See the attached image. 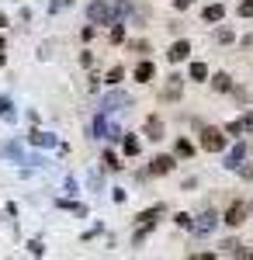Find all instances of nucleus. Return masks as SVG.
<instances>
[{
  "instance_id": "f03ea898",
  "label": "nucleus",
  "mask_w": 253,
  "mask_h": 260,
  "mask_svg": "<svg viewBox=\"0 0 253 260\" xmlns=\"http://www.w3.org/2000/svg\"><path fill=\"white\" fill-rule=\"evenodd\" d=\"M87 21L90 24H111V0H90L87 4Z\"/></svg>"
},
{
  "instance_id": "473e14b6",
  "label": "nucleus",
  "mask_w": 253,
  "mask_h": 260,
  "mask_svg": "<svg viewBox=\"0 0 253 260\" xmlns=\"http://www.w3.org/2000/svg\"><path fill=\"white\" fill-rule=\"evenodd\" d=\"M4 49H7V39H4V35H0V52H4Z\"/></svg>"
},
{
  "instance_id": "aec40b11",
  "label": "nucleus",
  "mask_w": 253,
  "mask_h": 260,
  "mask_svg": "<svg viewBox=\"0 0 253 260\" xmlns=\"http://www.w3.org/2000/svg\"><path fill=\"white\" fill-rule=\"evenodd\" d=\"M101 163H104V170H121V167H125V163L118 160V156H115V153H111V149H108V153L101 156Z\"/></svg>"
},
{
  "instance_id": "f257e3e1",
  "label": "nucleus",
  "mask_w": 253,
  "mask_h": 260,
  "mask_svg": "<svg viewBox=\"0 0 253 260\" xmlns=\"http://www.w3.org/2000/svg\"><path fill=\"white\" fill-rule=\"evenodd\" d=\"M198 142H201V149H205V153H222V149H226V142H229V136H226L222 128H215V125H201Z\"/></svg>"
},
{
  "instance_id": "393cba45",
  "label": "nucleus",
  "mask_w": 253,
  "mask_h": 260,
  "mask_svg": "<svg viewBox=\"0 0 253 260\" xmlns=\"http://www.w3.org/2000/svg\"><path fill=\"white\" fill-rule=\"evenodd\" d=\"M129 49L139 52V56H146V52H149V42H146V39H132V42H129Z\"/></svg>"
},
{
  "instance_id": "cd10ccee",
  "label": "nucleus",
  "mask_w": 253,
  "mask_h": 260,
  "mask_svg": "<svg viewBox=\"0 0 253 260\" xmlns=\"http://www.w3.org/2000/svg\"><path fill=\"white\" fill-rule=\"evenodd\" d=\"M215 39H218V42H226V45H229V42H233L236 35L229 31V28H218V31H215Z\"/></svg>"
},
{
  "instance_id": "b1692460",
  "label": "nucleus",
  "mask_w": 253,
  "mask_h": 260,
  "mask_svg": "<svg viewBox=\"0 0 253 260\" xmlns=\"http://www.w3.org/2000/svg\"><path fill=\"white\" fill-rule=\"evenodd\" d=\"M222 132H226V136H229V139H236V136H243V118L229 121V125H226V128H222Z\"/></svg>"
},
{
  "instance_id": "6ab92c4d",
  "label": "nucleus",
  "mask_w": 253,
  "mask_h": 260,
  "mask_svg": "<svg viewBox=\"0 0 253 260\" xmlns=\"http://www.w3.org/2000/svg\"><path fill=\"white\" fill-rule=\"evenodd\" d=\"M177 156H184V160H191L195 156V146H191V139H177Z\"/></svg>"
},
{
  "instance_id": "2f4dec72",
  "label": "nucleus",
  "mask_w": 253,
  "mask_h": 260,
  "mask_svg": "<svg viewBox=\"0 0 253 260\" xmlns=\"http://www.w3.org/2000/svg\"><path fill=\"white\" fill-rule=\"evenodd\" d=\"M191 4H195V0H174V7H177V11H187Z\"/></svg>"
},
{
  "instance_id": "20e7f679",
  "label": "nucleus",
  "mask_w": 253,
  "mask_h": 260,
  "mask_svg": "<svg viewBox=\"0 0 253 260\" xmlns=\"http://www.w3.org/2000/svg\"><path fill=\"white\" fill-rule=\"evenodd\" d=\"M142 136H146L149 142H163L167 139V125H163V118H160V115H149L146 125H142Z\"/></svg>"
},
{
  "instance_id": "9d476101",
  "label": "nucleus",
  "mask_w": 253,
  "mask_h": 260,
  "mask_svg": "<svg viewBox=\"0 0 253 260\" xmlns=\"http://www.w3.org/2000/svg\"><path fill=\"white\" fill-rule=\"evenodd\" d=\"M222 18H226V4H208L201 11V21H208V24H218Z\"/></svg>"
},
{
  "instance_id": "4be33fe9",
  "label": "nucleus",
  "mask_w": 253,
  "mask_h": 260,
  "mask_svg": "<svg viewBox=\"0 0 253 260\" xmlns=\"http://www.w3.org/2000/svg\"><path fill=\"white\" fill-rule=\"evenodd\" d=\"M104 80L111 83V87H118V83L125 80V70H121V66H111V70H108V77H104Z\"/></svg>"
},
{
  "instance_id": "6e6552de",
  "label": "nucleus",
  "mask_w": 253,
  "mask_h": 260,
  "mask_svg": "<svg viewBox=\"0 0 253 260\" xmlns=\"http://www.w3.org/2000/svg\"><path fill=\"white\" fill-rule=\"evenodd\" d=\"M246 153H250V146H246V142H236L233 149L226 153V167H229V170H239L243 160H246Z\"/></svg>"
},
{
  "instance_id": "f3484780",
  "label": "nucleus",
  "mask_w": 253,
  "mask_h": 260,
  "mask_svg": "<svg viewBox=\"0 0 253 260\" xmlns=\"http://www.w3.org/2000/svg\"><path fill=\"white\" fill-rule=\"evenodd\" d=\"M108 39H111V45H121V42H125V24H121V21H111Z\"/></svg>"
},
{
  "instance_id": "9b49d317",
  "label": "nucleus",
  "mask_w": 253,
  "mask_h": 260,
  "mask_svg": "<svg viewBox=\"0 0 253 260\" xmlns=\"http://www.w3.org/2000/svg\"><path fill=\"white\" fill-rule=\"evenodd\" d=\"M153 77H156V66L146 59V56H142V59H139V66H136V80H139V83H149Z\"/></svg>"
},
{
  "instance_id": "f704fd0d",
  "label": "nucleus",
  "mask_w": 253,
  "mask_h": 260,
  "mask_svg": "<svg viewBox=\"0 0 253 260\" xmlns=\"http://www.w3.org/2000/svg\"><path fill=\"white\" fill-rule=\"evenodd\" d=\"M4 62H7V56H4V52H0V66H4Z\"/></svg>"
},
{
  "instance_id": "39448f33",
  "label": "nucleus",
  "mask_w": 253,
  "mask_h": 260,
  "mask_svg": "<svg viewBox=\"0 0 253 260\" xmlns=\"http://www.w3.org/2000/svg\"><path fill=\"white\" fill-rule=\"evenodd\" d=\"M218 222H222V215L208 208V212H201V215H198V219L191 222V229H195L198 236H208V233H212V229H215V225H218Z\"/></svg>"
},
{
  "instance_id": "2eb2a0df",
  "label": "nucleus",
  "mask_w": 253,
  "mask_h": 260,
  "mask_svg": "<svg viewBox=\"0 0 253 260\" xmlns=\"http://www.w3.org/2000/svg\"><path fill=\"white\" fill-rule=\"evenodd\" d=\"M163 212H167L163 205H153V208H146V212H139L136 219H139V222H149V225H156V219H160Z\"/></svg>"
},
{
  "instance_id": "5701e85b",
  "label": "nucleus",
  "mask_w": 253,
  "mask_h": 260,
  "mask_svg": "<svg viewBox=\"0 0 253 260\" xmlns=\"http://www.w3.org/2000/svg\"><path fill=\"white\" fill-rule=\"evenodd\" d=\"M0 118H4V121H14V104H11L7 98H0Z\"/></svg>"
},
{
  "instance_id": "bb28decb",
  "label": "nucleus",
  "mask_w": 253,
  "mask_h": 260,
  "mask_svg": "<svg viewBox=\"0 0 253 260\" xmlns=\"http://www.w3.org/2000/svg\"><path fill=\"white\" fill-rule=\"evenodd\" d=\"M174 222L180 225V229H191V222H195V219H191L187 212H177V215H174Z\"/></svg>"
},
{
  "instance_id": "c756f323",
  "label": "nucleus",
  "mask_w": 253,
  "mask_h": 260,
  "mask_svg": "<svg viewBox=\"0 0 253 260\" xmlns=\"http://www.w3.org/2000/svg\"><path fill=\"white\" fill-rule=\"evenodd\" d=\"M239 250V240H226L222 243V253H236Z\"/></svg>"
},
{
  "instance_id": "c85d7f7f",
  "label": "nucleus",
  "mask_w": 253,
  "mask_h": 260,
  "mask_svg": "<svg viewBox=\"0 0 253 260\" xmlns=\"http://www.w3.org/2000/svg\"><path fill=\"white\" fill-rule=\"evenodd\" d=\"M243 132H246V136H253V111H246V115H243Z\"/></svg>"
},
{
  "instance_id": "423d86ee",
  "label": "nucleus",
  "mask_w": 253,
  "mask_h": 260,
  "mask_svg": "<svg viewBox=\"0 0 253 260\" xmlns=\"http://www.w3.org/2000/svg\"><path fill=\"white\" fill-rule=\"evenodd\" d=\"M174 167H177L174 153H160V156H153V163H149V174H153V177H163V174H170Z\"/></svg>"
},
{
  "instance_id": "1a4fd4ad",
  "label": "nucleus",
  "mask_w": 253,
  "mask_h": 260,
  "mask_svg": "<svg viewBox=\"0 0 253 260\" xmlns=\"http://www.w3.org/2000/svg\"><path fill=\"white\" fill-rule=\"evenodd\" d=\"M187 56H191V42H187V39H177L174 45H170V52H167V59H170V62H184Z\"/></svg>"
},
{
  "instance_id": "4468645a",
  "label": "nucleus",
  "mask_w": 253,
  "mask_h": 260,
  "mask_svg": "<svg viewBox=\"0 0 253 260\" xmlns=\"http://www.w3.org/2000/svg\"><path fill=\"white\" fill-rule=\"evenodd\" d=\"M121 149H125V156H139V149H142V142H139V136H132V132H125V139H121Z\"/></svg>"
},
{
  "instance_id": "7c9ffc66",
  "label": "nucleus",
  "mask_w": 253,
  "mask_h": 260,
  "mask_svg": "<svg viewBox=\"0 0 253 260\" xmlns=\"http://www.w3.org/2000/svg\"><path fill=\"white\" fill-rule=\"evenodd\" d=\"M239 177H243V180H253V167H239Z\"/></svg>"
},
{
  "instance_id": "412c9836",
  "label": "nucleus",
  "mask_w": 253,
  "mask_h": 260,
  "mask_svg": "<svg viewBox=\"0 0 253 260\" xmlns=\"http://www.w3.org/2000/svg\"><path fill=\"white\" fill-rule=\"evenodd\" d=\"M118 104H129V98H125V94H111L101 108H104V111H118Z\"/></svg>"
},
{
  "instance_id": "a878e982",
  "label": "nucleus",
  "mask_w": 253,
  "mask_h": 260,
  "mask_svg": "<svg viewBox=\"0 0 253 260\" xmlns=\"http://www.w3.org/2000/svg\"><path fill=\"white\" fill-rule=\"evenodd\" d=\"M236 14H239V18H253V0H239Z\"/></svg>"
},
{
  "instance_id": "dca6fc26",
  "label": "nucleus",
  "mask_w": 253,
  "mask_h": 260,
  "mask_svg": "<svg viewBox=\"0 0 253 260\" xmlns=\"http://www.w3.org/2000/svg\"><path fill=\"white\" fill-rule=\"evenodd\" d=\"M187 77H191V80H198V83L208 80V66H205L201 59H195V62H191V70H187Z\"/></svg>"
},
{
  "instance_id": "7ed1b4c3",
  "label": "nucleus",
  "mask_w": 253,
  "mask_h": 260,
  "mask_svg": "<svg viewBox=\"0 0 253 260\" xmlns=\"http://www.w3.org/2000/svg\"><path fill=\"white\" fill-rule=\"evenodd\" d=\"M246 215H250V205H246V201H233V205L226 208V215H222V222L236 229V225H243V222H246Z\"/></svg>"
},
{
  "instance_id": "f8f14e48",
  "label": "nucleus",
  "mask_w": 253,
  "mask_h": 260,
  "mask_svg": "<svg viewBox=\"0 0 253 260\" xmlns=\"http://www.w3.org/2000/svg\"><path fill=\"white\" fill-rule=\"evenodd\" d=\"M212 90L215 94H229V90H233V77H229V73H215L212 77Z\"/></svg>"
},
{
  "instance_id": "c9c22d12",
  "label": "nucleus",
  "mask_w": 253,
  "mask_h": 260,
  "mask_svg": "<svg viewBox=\"0 0 253 260\" xmlns=\"http://www.w3.org/2000/svg\"><path fill=\"white\" fill-rule=\"evenodd\" d=\"M246 205H250V212H253V201H246Z\"/></svg>"
},
{
  "instance_id": "a211bd4d",
  "label": "nucleus",
  "mask_w": 253,
  "mask_h": 260,
  "mask_svg": "<svg viewBox=\"0 0 253 260\" xmlns=\"http://www.w3.org/2000/svg\"><path fill=\"white\" fill-rule=\"evenodd\" d=\"M129 14V0H111V21H121Z\"/></svg>"
},
{
  "instance_id": "ddd939ff",
  "label": "nucleus",
  "mask_w": 253,
  "mask_h": 260,
  "mask_svg": "<svg viewBox=\"0 0 253 260\" xmlns=\"http://www.w3.org/2000/svg\"><path fill=\"white\" fill-rule=\"evenodd\" d=\"M28 142H31V146H42V149L56 146V139H52L49 132H39V128H31V132H28Z\"/></svg>"
},
{
  "instance_id": "0eeeda50",
  "label": "nucleus",
  "mask_w": 253,
  "mask_h": 260,
  "mask_svg": "<svg viewBox=\"0 0 253 260\" xmlns=\"http://www.w3.org/2000/svg\"><path fill=\"white\" fill-rule=\"evenodd\" d=\"M184 94V77L180 73H170L167 77V87H163V101H180Z\"/></svg>"
},
{
  "instance_id": "72a5a7b5",
  "label": "nucleus",
  "mask_w": 253,
  "mask_h": 260,
  "mask_svg": "<svg viewBox=\"0 0 253 260\" xmlns=\"http://www.w3.org/2000/svg\"><path fill=\"white\" fill-rule=\"evenodd\" d=\"M4 24H7V14H4V11H0V28H4Z\"/></svg>"
}]
</instances>
